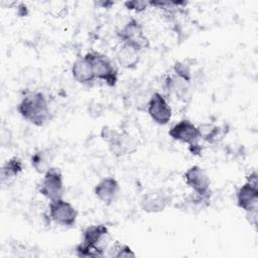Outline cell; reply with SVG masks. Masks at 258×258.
<instances>
[{
    "instance_id": "1",
    "label": "cell",
    "mask_w": 258,
    "mask_h": 258,
    "mask_svg": "<svg viewBox=\"0 0 258 258\" xmlns=\"http://www.w3.org/2000/svg\"><path fill=\"white\" fill-rule=\"evenodd\" d=\"M16 109L25 121L37 127L44 126L51 119L47 98L39 91L25 92Z\"/></svg>"
},
{
    "instance_id": "2",
    "label": "cell",
    "mask_w": 258,
    "mask_h": 258,
    "mask_svg": "<svg viewBox=\"0 0 258 258\" xmlns=\"http://www.w3.org/2000/svg\"><path fill=\"white\" fill-rule=\"evenodd\" d=\"M109 237L108 227L104 224L88 226L83 231L82 243L76 246L75 252L78 257L97 258L105 256L107 250V239Z\"/></svg>"
},
{
    "instance_id": "3",
    "label": "cell",
    "mask_w": 258,
    "mask_h": 258,
    "mask_svg": "<svg viewBox=\"0 0 258 258\" xmlns=\"http://www.w3.org/2000/svg\"><path fill=\"white\" fill-rule=\"evenodd\" d=\"M84 56L90 63L96 80L105 82L109 87H114L117 84L118 71L106 54L93 50Z\"/></svg>"
},
{
    "instance_id": "4",
    "label": "cell",
    "mask_w": 258,
    "mask_h": 258,
    "mask_svg": "<svg viewBox=\"0 0 258 258\" xmlns=\"http://www.w3.org/2000/svg\"><path fill=\"white\" fill-rule=\"evenodd\" d=\"M117 36L121 43L129 44L139 51L149 46V39L144 33L143 25L136 18L129 19L117 31Z\"/></svg>"
},
{
    "instance_id": "5",
    "label": "cell",
    "mask_w": 258,
    "mask_h": 258,
    "mask_svg": "<svg viewBox=\"0 0 258 258\" xmlns=\"http://www.w3.org/2000/svg\"><path fill=\"white\" fill-rule=\"evenodd\" d=\"M237 206L245 211V213L258 210V181L257 172L254 170L246 177V182L243 183L236 192Z\"/></svg>"
},
{
    "instance_id": "6",
    "label": "cell",
    "mask_w": 258,
    "mask_h": 258,
    "mask_svg": "<svg viewBox=\"0 0 258 258\" xmlns=\"http://www.w3.org/2000/svg\"><path fill=\"white\" fill-rule=\"evenodd\" d=\"M48 214L52 222L67 228L74 227L78 218L77 209L62 198L49 202Z\"/></svg>"
},
{
    "instance_id": "7",
    "label": "cell",
    "mask_w": 258,
    "mask_h": 258,
    "mask_svg": "<svg viewBox=\"0 0 258 258\" xmlns=\"http://www.w3.org/2000/svg\"><path fill=\"white\" fill-rule=\"evenodd\" d=\"M64 190L63 177L59 168L50 167L42 177L38 186V191L49 202L61 199Z\"/></svg>"
},
{
    "instance_id": "8",
    "label": "cell",
    "mask_w": 258,
    "mask_h": 258,
    "mask_svg": "<svg viewBox=\"0 0 258 258\" xmlns=\"http://www.w3.org/2000/svg\"><path fill=\"white\" fill-rule=\"evenodd\" d=\"M185 184L194 194L203 197H211V180L208 173L199 165H191L182 175Z\"/></svg>"
},
{
    "instance_id": "9",
    "label": "cell",
    "mask_w": 258,
    "mask_h": 258,
    "mask_svg": "<svg viewBox=\"0 0 258 258\" xmlns=\"http://www.w3.org/2000/svg\"><path fill=\"white\" fill-rule=\"evenodd\" d=\"M172 201L171 195L162 188H154L146 191L140 199V208L148 214L163 212Z\"/></svg>"
},
{
    "instance_id": "10",
    "label": "cell",
    "mask_w": 258,
    "mask_h": 258,
    "mask_svg": "<svg viewBox=\"0 0 258 258\" xmlns=\"http://www.w3.org/2000/svg\"><path fill=\"white\" fill-rule=\"evenodd\" d=\"M146 111L151 120L161 126L168 124L172 117L171 107L165 97L158 92L152 93L147 104Z\"/></svg>"
},
{
    "instance_id": "11",
    "label": "cell",
    "mask_w": 258,
    "mask_h": 258,
    "mask_svg": "<svg viewBox=\"0 0 258 258\" xmlns=\"http://www.w3.org/2000/svg\"><path fill=\"white\" fill-rule=\"evenodd\" d=\"M168 135L174 141L187 144L188 147L199 144V134L197 126L188 119H182L173 124L169 130Z\"/></svg>"
},
{
    "instance_id": "12",
    "label": "cell",
    "mask_w": 258,
    "mask_h": 258,
    "mask_svg": "<svg viewBox=\"0 0 258 258\" xmlns=\"http://www.w3.org/2000/svg\"><path fill=\"white\" fill-rule=\"evenodd\" d=\"M119 189L118 180L113 176H106L95 185L94 195L100 202L109 206L115 201Z\"/></svg>"
},
{
    "instance_id": "13",
    "label": "cell",
    "mask_w": 258,
    "mask_h": 258,
    "mask_svg": "<svg viewBox=\"0 0 258 258\" xmlns=\"http://www.w3.org/2000/svg\"><path fill=\"white\" fill-rule=\"evenodd\" d=\"M164 86L169 94L174 95V97L178 101L188 103L191 100L192 91L190 88V83L183 81L174 74L166 77L164 81Z\"/></svg>"
},
{
    "instance_id": "14",
    "label": "cell",
    "mask_w": 258,
    "mask_h": 258,
    "mask_svg": "<svg viewBox=\"0 0 258 258\" xmlns=\"http://www.w3.org/2000/svg\"><path fill=\"white\" fill-rule=\"evenodd\" d=\"M108 147L114 156L121 157L133 153L136 150V143L133 138L129 136V134L125 132H118L108 142Z\"/></svg>"
},
{
    "instance_id": "15",
    "label": "cell",
    "mask_w": 258,
    "mask_h": 258,
    "mask_svg": "<svg viewBox=\"0 0 258 258\" xmlns=\"http://www.w3.org/2000/svg\"><path fill=\"white\" fill-rule=\"evenodd\" d=\"M72 75L75 81H77L79 84H82L84 86H92L95 83V76L93 73V70L88 62V60L85 58V56L78 57L72 66Z\"/></svg>"
},
{
    "instance_id": "16",
    "label": "cell",
    "mask_w": 258,
    "mask_h": 258,
    "mask_svg": "<svg viewBox=\"0 0 258 258\" xmlns=\"http://www.w3.org/2000/svg\"><path fill=\"white\" fill-rule=\"evenodd\" d=\"M116 58L122 68L132 70L137 67L140 60V51L129 44L121 43L117 50Z\"/></svg>"
},
{
    "instance_id": "17",
    "label": "cell",
    "mask_w": 258,
    "mask_h": 258,
    "mask_svg": "<svg viewBox=\"0 0 258 258\" xmlns=\"http://www.w3.org/2000/svg\"><path fill=\"white\" fill-rule=\"evenodd\" d=\"M53 155L49 149H39L35 151L30 158L32 167L37 173L44 174L51 166Z\"/></svg>"
},
{
    "instance_id": "18",
    "label": "cell",
    "mask_w": 258,
    "mask_h": 258,
    "mask_svg": "<svg viewBox=\"0 0 258 258\" xmlns=\"http://www.w3.org/2000/svg\"><path fill=\"white\" fill-rule=\"evenodd\" d=\"M22 170H23V163L19 157L13 156L9 158L8 160L5 161V163L1 167V172H0L1 182L2 183L10 182L15 177H17Z\"/></svg>"
},
{
    "instance_id": "19",
    "label": "cell",
    "mask_w": 258,
    "mask_h": 258,
    "mask_svg": "<svg viewBox=\"0 0 258 258\" xmlns=\"http://www.w3.org/2000/svg\"><path fill=\"white\" fill-rule=\"evenodd\" d=\"M198 134L201 139L209 143H216L222 138V128L213 123H201L197 126Z\"/></svg>"
},
{
    "instance_id": "20",
    "label": "cell",
    "mask_w": 258,
    "mask_h": 258,
    "mask_svg": "<svg viewBox=\"0 0 258 258\" xmlns=\"http://www.w3.org/2000/svg\"><path fill=\"white\" fill-rule=\"evenodd\" d=\"M108 256L116 257V258H130V257H135L136 254L128 245L116 242L108 250Z\"/></svg>"
},
{
    "instance_id": "21",
    "label": "cell",
    "mask_w": 258,
    "mask_h": 258,
    "mask_svg": "<svg viewBox=\"0 0 258 258\" xmlns=\"http://www.w3.org/2000/svg\"><path fill=\"white\" fill-rule=\"evenodd\" d=\"M173 74L185 82L190 83L192 80V73L190 66L184 61L177 60L173 64Z\"/></svg>"
},
{
    "instance_id": "22",
    "label": "cell",
    "mask_w": 258,
    "mask_h": 258,
    "mask_svg": "<svg viewBox=\"0 0 258 258\" xmlns=\"http://www.w3.org/2000/svg\"><path fill=\"white\" fill-rule=\"evenodd\" d=\"M124 6L128 10H132V11H135V12H143L149 7V3H148V1L132 0V1L124 2Z\"/></svg>"
},
{
    "instance_id": "23",
    "label": "cell",
    "mask_w": 258,
    "mask_h": 258,
    "mask_svg": "<svg viewBox=\"0 0 258 258\" xmlns=\"http://www.w3.org/2000/svg\"><path fill=\"white\" fill-rule=\"evenodd\" d=\"M88 112L89 115L93 118H99L100 116L103 115L104 112V107L102 104H100L97 101H93L90 103L89 107H88Z\"/></svg>"
},
{
    "instance_id": "24",
    "label": "cell",
    "mask_w": 258,
    "mask_h": 258,
    "mask_svg": "<svg viewBox=\"0 0 258 258\" xmlns=\"http://www.w3.org/2000/svg\"><path fill=\"white\" fill-rule=\"evenodd\" d=\"M118 133V131L110 126H103L102 129H101V132H100V135H101V138L105 141V142H109L116 134Z\"/></svg>"
},
{
    "instance_id": "25",
    "label": "cell",
    "mask_w": 258,
    "mask_h": 258,
    "mask_svg": "<svg viewBox=\"0 0 258 258\" xmlns=\"http://www.w3.org/2000/svg\"><path fill=\"white\" fill-rule=\"evenodd\" d=\"M97 4L100 5V6L103 7V8H110V7L114 4V2H112V1H106V2H98Z\"/></svg>"
}]
</instances>
